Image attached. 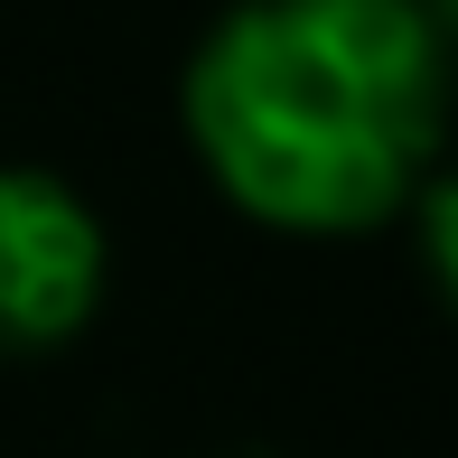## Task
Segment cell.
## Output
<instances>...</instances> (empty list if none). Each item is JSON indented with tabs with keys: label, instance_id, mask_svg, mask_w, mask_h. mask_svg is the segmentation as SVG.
Segmentation results:
<instances>
[{
	"label": "cell",
	"instance_id": "obj_1",
	"mask_svg": "<svg viewBox=\"0 0 458 458\" xmlns=\"http://www.w3.org/2000/svg\"><path fill=\"white\" fill-rule=\"evenodd\" d=\"M449 131V29L421 0H243L187 66V140L243 216L365 234Z\"/></svg>",
	"mask_w": 458,
	"mask_h": 458
},
{
	"label": "cell",
	"instance_id": "obj_2",
	"mask_svg": "<svg viewBox=\"0 0 458 458\" xmlns=\"http://www.w3.org/2000/svg\"><path fill=\"white\" fill-rule=\"evenodd\" d=\"M103 300V225L66 178L0 169V356H47Z\"/></svg>",
	"mask_w": 458,
	"mask_h": 458
},
{
	"label": "cell",
	"instance_id": "obj_3",
	"mask_svg": "<svg viewBox=\"0 0 458 458\" xmlns=\"http://www.w3.org/2000/svg\"><path fill=\"white\" fill-rule=\"evenodd\" d=\"M421 262L458 318V169H430V187H421Z\"/></svg>",
	"mask_w": 458,
	"mask_h": 458
},
{
	"label": "cell",
	"instance_id": "obj_4",
	"mask_svg": "<svg viewBox=\"0 0 458 458\" xmlns=\"http://www.w3.org/2000/svg\"><path fill=\"white\" fill-rule=\"evenodd\" d=\"M421 10H430V19H440V29H458V0H421Z\"/></svg>",
	"mask_w": 458,
	"mask_h": 458
}]
</instances>
